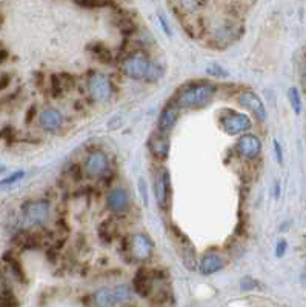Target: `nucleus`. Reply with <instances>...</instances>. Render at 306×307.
Returning <instances> with one entry per match:
<instances>
[{"label":"nucleus","mask_w":306,"mask_h":307,"mask_svg":"<svg viewBox=\"0 0 306 307\" xmlns=\"http://www.w3.org/2000/svg\"><path fill=\"white\" fill-rule=\"evenodd\" d=\"M5 260L8 261V264H10V266L13 267V271H14V272H16V274H17L19 277H22V275H23L22 266H20V264H19V263H17L16 260H14V258H10V255H8V253L5 255Z\"/></svg>","instance_id":"24"},{"label":"nucleus","mask_w":306,"mask_h":307,"mask_svg":"<svg viewBox=\"0 0 306 307\" xmlns=\"http://www.w3.org/2000/svg\"><path fill=\"white\" fill-rule=\"evenodd\" d=\"M242 26L240 23L237 22H232V20H228V22H223L220 23L216 29H214V34H213V40L217 46L220 48H225L231 43L235 42V39L242 34Z\"/></svg>","instance_id":"3"},{"label":"nucleus","mask_w":306,"mask_h":307,"mask_svg":"<svg viewBox=\"0 0 306 307\" xmlns=\"http://www.w3.org/2000/svg\"><path fill=\"white\" fill-rule=\"evenodd\" d=\"M159 20H160V25H162V28L165 29L166 35H171V29H169V26H168V23H166V19H165L162 14H159Z\"/></svg>","instance_id":"27"},{"label":"nucleus","mask_w":306,"mask_h":307,"mask_svg":"<svg viewBox=\"0 0 306 307\" xmlns=\"http://www.w3.org/2000/svg\"><path fill=\"white\" fill-rule=\"evenodd\" d=\"M7 57H8V51H7L5 48H0V63L5 62Z\"/></svg>","instance_id":"29"},{"label":"nucleus","mask_w":306,"mask_h":307,"mask_svg":"<svg viewBox=\"0 0 306 307\" xmlns=\"http://www.w3.org/2000/svg\"><path fill=\"white\" fill-rule=\"evenodd\" d=\"M23 215L31 224H42L49 217V203L45 200L29 201L23 206Z\"/></svg>","instance_id":"5"},{"label":"nucleus","mask_w":306,"mask_h":307,"mask_svg":"<svg viewBox=\"0 0 306 307\" xmlns=\"http://www.w3.org/2000/svg\"><path fill=\"white\" fill-rule=\"evenodd\" d=\"M39 123H40V128L43 131H46V132H56L63 125V116L60 114V111L49 108V109H45L40 114Z\"/></svg>","instance_id":"11"},{"label":"nucleus","mask_w":306,"mask_h":307,"mask_svg":"<svg viewBox=\"0 0 306 307\" xmlns=\"http://www.w3.org/2000/svg\"><path fill=\"white\" fill-rule=\"evenodd\" d=\"M163 75V69L162 66H159L157 63H151V68L148 71V75L145 79V82H149V83H156L157 80H160Z\"/></svg>","instance_id":"19"},{"label":"nucleus","mask_w":306,"mask_h":307,"mask_svg":"<svg viewBox=\"0 0 306 307\" xmlns=\"http://www.w3.org/2000/svg\"><path fill=\"white\" fill-rule=\"evenodd\" d=\"M239 103H240L243 108H246V109H249L251 112L256 114V117H257L260 122H265V120H266V109H265V105H263V101L260 100V97H259L257 94H254V92H251V91L243 92V94L239 97Z\"/></svg>","instance_id":"8"},{"label":"nucleus","mask_w":306,"mask_h":307,"mask_svg":"<svg viewBox=\"0 0 306 307\" xmlns=\"http://www.w3.org/2000/svg\"><path fill=\"white\" fill-rule=\"evenodd\" d=\"M5 171V166L4 165H0V172H4Z\"/></svg>","instance_id":"30"},{"label":"nucleus","mask_w":306,"mask_h":307,"mask_svg":"<svg viewBox=\"0 0 306 307\" xmlns=\"http://www.w3.org/2000/svg\"><path fill=\"white\" fill-rule=\"evenodd\" d=\"M274 150H276V157L279 163H283V152H282V144L279 143V140H274Z\"/></svg>","instance_id":"26"},{"label":"nucleus","mask_w":306,"mask_h":307,"mask_svg":"<svg viewBox=\"0 0 306 307\" xmlns=\"http://www.w3.org/2000/svg\"><path fill=\"white\" fill-rule=\"evenodd\" d=\"M110 162L104 152H94L86 162V172L91 177H101L108 171Z\"/></svg>","instance_id":"12"},{"label":"nucleus","mask_w":306,"mask_h":307,"mask_svg":"<svg viewBox=\"0 0 306 307\" xmlns=\"http://www.w3.org/2000/svg\"><path fill=\"white\" fill-rule=\"evenodd\" d=\"M114 292H116L117 301H128L131 298V290L126 284H120L119 287L114 289Z\"/></svg>","instance_id":"21"},{"label":"nucleus","mask_w":306,"mask_h":307,"mask_svg":"<svg viewBox=\"0 0 306 307\" xmlns=\"http://www.w3.org/2000/svg\"><path fill=\"white\" fill-rule=\"evenodd\" d=\"M89 94L97 101H105L113 95V85L110 79L100 72H95L89 79Z\"/></svg>","instance_id":"4"},{"label":"nucleus","mask_w":306,"mask_h":307,"mask_svg":"<svg viewBox=\"0 0 306 307\" xmlns=\"http://www.w3.org/2000/svg\"><path fill=\"white\" fill-rule=\"evenodd\" d=\"M237 150L242 157L245 159H257L262 152V141L259 137L252 135V134H246L243 135L239 141H237Z\"/></svg>","instance_id":"7"},{"label":"nucleus","mask_w":306,"mask_h":307,"mask_svg":"<svg viewBox=\"0 0 306 307\" xmlns=\"http://www.w3.org/2000/svg\"><path fill=\"white\" fill-rule=\"evenodd\" d=\"M286 250H288V243H286V240H280V241L277 243V246H276V257H277V258H282L283 255L286 253Z\"/></svg>","instance_id":"23"},{"label":"nucleus","mask_w":306,"mask_h":307,"mask_svg":"<svg viewBox=\"0 0 306 307\" xmlns=\"http://www.w3.org/2000/svg\"><path fill=\"white\" fill-rule=\"evenodd\" d=\"M23 177H25V171H16V172H13L11 175H8L7 178L0 180V187H8V186L17 183L19 180H22Z\"/></svg>","instance_id":"20"},{"label":"nucleus","mask_w":306,"mask_h":307,"mask_svg":"<svg viewBox=\"0 0 306 307\" xmlns=\"http://www.w3.org/2000/svg\"><path fill=\"white\" fill-rule=\"evenodd\" d=\"M148 147L151 150V154L159 160H165L169 154V140L165 138L163 135H154L151 137Z\"/></svg>","instance_id":"15"},{"label":"nucleus","mask_w":306,"mask_h":307,"mask_svg":"<svg viewBox=\"0 0 306 307\" xmlns=\"http://www.w3.org/2000/svg\"><path fill=\"white\" fill-rule=\"evenodd\" d=\"M207 72H208V74H211V75H214V77H219V79L228 77V72H226V71H225L222 66L216 65V63L210 65V66L207 68Z\"/></svg>","instance_id":"22"},{"label":"nucleus","mask_w":306,"mask_h":307,"mask_svg":"<svg viewBox=\"0 0 306 307\" xmlns=\"http://www.w3.org/2000/svg\"><path fill=\"white\" fill-rule=\"evenodd\" d=\"M151 63L143 54L135 53L129 57L125 59L123 62V71L128 77L134 79V80H145L148 75V71L151 68Z\"/></svg>","instance_id":"2"},{"label":"nucleus","mask_w":306,"mask_h":307,"mask_svg":"<svg viewBox=\"0 0 306 307\" xmlns=\"http://www.w3.org/2000/svg\"><path fill=\"white\" fill-rule=\"evenodd\" d=\"M129 206V195L125 189L116 187L108 195V208L113 212H123Z\"/></svg>","instance_id":"13"},{"label":"nucleus","mask_w":306,"mask_h":307,"mask_svg":"<svg viewBox=\"0 0 306 307\" xmlns=\"http://www.w3.org/2000/svg\"><path fill=\"white\" fill-rule=\"evenodd\" d=\"M214 92H216V86L213 83L189 86L177 97L176 105L179 108H183V109L203 108L211 101V98L214 97Z\"/></svg>","instance_id":"1"},{"label":"nucleus","mask_w":306,"mask_h":307,"mask_svg":"<svg viewBox=\"0 0 306 307\" xmlns=\"http://www.w3.org/2000/svg\"><path fill=\"white\" fill-rule=\"evenodd\" d=\"M256 286H257V283L254 281L252 278H243V280H242V284H240L242 290H251V289H254Z\"/></svg>","instance_id":"25"},{"label":"nucleus","mask_w":306,"mask_h":307,"mask_svg":"<svg viewBox=\"0 0 306 307\" xmlns=\"http://www.w3.org/2000/svg\"><path fill=\"white\" fill-rule=\"evenodd\" d=\"M10 80H11V77H10L8 74H4L2 77H0V91H2L4 88H7V86H8Z\"/></svg>","instance_id":"28"},{"label":"nucleus","mask_w":306,"mask_h":307,"mask_svg":"<svg viewBox=\"0 0 306 307\" xmlns=\"http://www.w3.org/2000/svg\"><path fill=\"white\" fill-rule=\"evenodd\" d=\"M169 192H171L169 172L165 168H162V169H159V174L156 177V197H157V201H159V206L163 208V209L168 206Z\"/></svg>","instance_id":"10"},{"label":"nucleus","mask_w":306,"mask_h":307,"mask_svg":"<svg viewBox=\"0 0 306 307\" xmlns=\"http://www.w3.org/2000/svg\"><path fill=\"white\" fill-rule=\"evenodd\" d=\"M179 109L180 108L177 105H168L162 111V114L159 117V131L160 132H168L174 128V125L179 119Z\"/></svg>","instance_id":"16"},{"label":"nucleus","mask_w":306,"mask_h":307,"mask_svg":"<svg viewBox=\"0 0 306 307\" xmlns=\"http://www.w3.org/2000/svg\"><path fill=\"white\" fill-rule=\"evenodd\" d=\"M251 126H252L251 119L246 114L240 112H231L228 117L223 119L222 123V128L228 135H239L242 132H248Z\"/></svg>","instance_id":"6"},{"label":"nucleus","mask_w":306,"mask_h":307,"mask_svg":"<svg viewBox=\"0 0 306 307\" xmlns=\"http://www.w3.org/2000/svg\"><path fill=\"white\" fill-rule=\"evenodd\" d=\"M288 98H289V103H291V106H292V109H294V114L295 116H298L300 112H301V97H300V92H298V89L295 88V86H292V88H289V91H288Z\"/></svg>","instance_id":"18"},{"label":"nucleus","mask_w":306,"mask_h":307,"mask_svg":"<svg viewBox=\"0 0 306 307\" xmlns=\"http://www.w3.org/2000/svg\"><path fill=\"white\" fill-rule=\"evenodd\" d=\"M225 266V260L217 253H208L200 260L198 271L203 275H213L216 272H220Z\"/></svg>","instance_id":"14"},{"label":"nucleus","mask_w":306,"mask_h":307,"mask_svg":"<svg viewBox=\"0 0 306 307\" xmlns=\"http://www.w3.org/2000/svg\"><path fill=\"white\" fill-rule=\"evenodd\" d=\"M94 304L95 307H114V304L117 302L116 298V292L113 289L104 287V289H98L94 293Z\"/></svg>","instance_id":"17"},{"label":"nucleus","mask_w":306,"mask_h":307,"mask_svg":"<svg viewBox=\"0 0 306 307\" xmlns=\"http://www.w3.org/2000/svg\"><path fill=\"white\" fill-rule=\"evenodd\" d=\"M129 249H131V253L135 260H146L151 257L152 253V243L151 240L145 235V234H137V235H132L131 237V241H129Z\"/></svg>","instance_id":"9"}]
</instances>
